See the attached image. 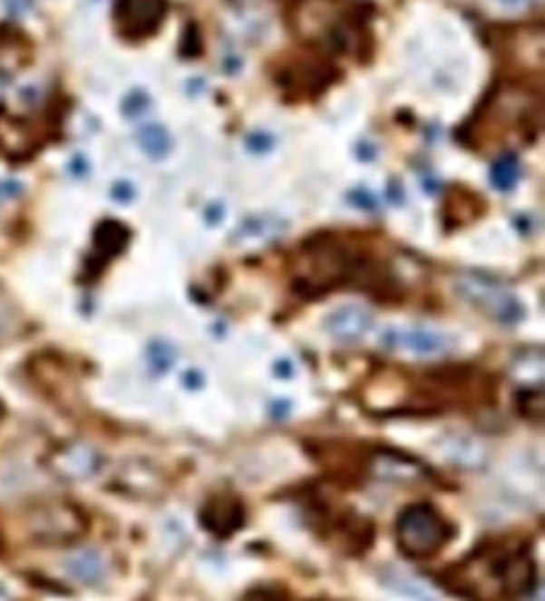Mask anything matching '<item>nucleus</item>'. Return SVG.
<instances>
[{
	"label": "nucleus",
	"instance_id": "nucleus-29",
	"mask_svg": "<svg viewBox=\"0 0 545 601\" xmlns=\"http://www.w3.org/2000/svg\"><path fill=\"white\" fill-rule=\"evenodd\" d=\"M505 7H511V10H522V7H527L529 0H501Z\"/></svg>",
	"mask_w": 545,
	"mask_h": 601
},
{
	"label": "nucleus",
	"instance_id": "nucleus-22",
	"mask_svg": "<svg viewBox=\"0 0 545 601\" xmlns=\"http://www.w3.org/2000/svg\"><path fill=\"white\" fill-rule=\"evenodd\" d=\"M517 179H520V165L515 155H503L491 167V184L499 190L515 189Z\"/></svg>",
	"mask_w": 545,
	"mask_h": 601
},
{
	"label": "nucleus",
	"instance_id": "nucleus-12",
	"mask_svg": "<svg viewBox=\"0 0 545 601\" xmlns=\"http://www.w3.org/2000/svg\"><path fill=\"white\" fill-rule=\"evenodd\" d=\"M325 326H327L329 336L339 344H360L372 334L374 315L362 305L345 304L334 310Z\"/></svg>",
	"mask_w": 545,
	"mask_h": 601
},
{
	"label": "nucleus",
	"instance_id": "nucleus-4",
	"mask_svg": "<svg viewBox=\"0 0 545 601\" xmlns=\"http://www.w3.org/2000/svg\"><path fill=\"white\" fill-rule=\"evenodd\" d=\"M453 289L465 304L477 310L487 320L512 326L524 317L522 301L517 298L511 286L503 280L487 273H461L453 280Z\"/></svg>",
	"mask_w": 545,
	"mask_h": 601
},
{
	"label": "nucleus",
	"instance_id": "nucleus-28",
	"mask_svg": "<svg viewBox=\"0 0 545 601\" xmlns=\"http://www.w3.org/2000/svg\"><path fill=\"white\" fill-rule=\"evenodd\" d=\"M22 193V186L19 184H0V198H15V195Z\"/></svg>",
	"mask_w": 545,
	"mask_h": 601
},
{
	"label": "nucleus",
	"instance_id": "nucleus-7",
	"mask_svg": "<svg viewBox=\"0 0 545 601\" xmlns=\"http://www.w3.org/2000/svg\"><path fill=\"white\" fill-rule=\"evenodd\" d=\"M381 344L391 353L419 357V360L444 357L453 350V338L447 332H443V329H435V326L428 325L388 326L381 334Z\"/></svg>",
	"mask_w": 545,
	"mask_h": 601
},
{
	"label": "nucleus",
	"instance_id": "nucleus-1",
	"mask_svg": "<svg viewBox=\"0 0 545 601\" xmlns=\"http://www.w3.org/2000/svg\"><path fill=\"white\" fill-rule=\"evenodd\" d=\"M297 289L304 296H320L329 294L336 286H344L355 280L357 285L369 286L372 264L360 252H353L344 242L322 237L304 247L298 268L294 273Z\"/></svg>",
	"mask_w": 545,
	"mask_h": 601
},
{
	"label": "nucleus",
	"instance_id": "nucleus-27",
	"mask_svg": "<svg viewBox=\"0 0 545 601\" xmlns=\"http://www.w3.org/2000/svg\"><path fill=\"white\" fill-rule=\"evenodd\" d=\"M111 195H113V200L118 202H130L134 198V186L127 184V181H121V184L113 186Z\"/></svg>",
	"mask_w": 545,
	"mask_h": 601
},
{
	"label": "nucleus",
	"instance_id": "nucleus-6",
	"mask_svg": "<svg viewBox=\"0 0 545 601\" xmlns=\"http://www.w3.org/2000/svg\"><path fill=\"white\" fill-rule=\"evenodd\" d=\"M87 531V517L71 503H45L29 515V533L35 543L71 545Z\"/></svg>",
	"mask_w": 545,
	"mask_h": 601
},
{
	"label": "nucleus",
	"instance_id": "nucleus-30",
	"mask_svg": "<svg viewBox=\"0 0 545 601\" xmlns=\"http://www.w3.org/2000/svg\"><path fill=\"white\" fill-rule=\"evenodd\" d=\"M0 601H15V596L10 595V590H7L5 585H0Z\"/></svg>",
	"mask_w": 545,
	"mask_h": 601
},
{
	"label": "nucleus",
	"instance_id": "nucleus-8",
	"mask_svg": "<svg viewBox=\"0 0 545 601\" xmlns=\"http://www.w3.org/2000/svg\"><path fill=\"white\" fill-rule=\"evenodd\" d=\"M45 465L62 481H87L99 475L103 456L87 441H63L47 453Z\"/></svg>",
	"mask_w": 545,
	"mask_h": 601
},
{
	"label": "nucleus",
	"instance_id": "nucleus-19",
	"mask_svg": "<svg viewBox=\"0 0 545 601\" xmlns=\"http://www.w3.org/2000/svg\"><path fill=\"white\" fill-rule=\"evenodd\" d=\"M127 242V230L121 224H113V221H106L97 228L94 233V249L99 252L102 258H111L121 252Z\"/></svg>",
	"mask_w": 545,
	"mask_h": 601
},
{
	"label": "nucleus",
	"instance_id": "nucleus-17",
	"mask_svg": "<svg viewBox=\"0 0 545 601\" xmlns=\"http://www.w3.org/2000/svg\"><path fill=\"white\" fill-rule=\"evenodd\" d=\"M63 571L81 585H99L106 578V561L99 552L83 550L63 561Z\"/></svg>",
	"mask_w": 545,
	"mask_h": 601
},
{
	"label": "nucleus",
	"instance_id": "nucleus-3",
	"mask_svg": "<svg viewBox=\"0 0 545 601\" xmlns=\"http://www.w3.org/2000/svg\"><path fill=\"white\" fill-rule=\"evenodd\" d=\"M292 24L306 41H317L334 52H357L362 29L355 17H348L336 0H298Z\"/></svg>",
	"mask_w": 545,
	"mask_h": 601
},
{
	"label": "nucleus",
	"instance_id": "nucleus-24",
	"mask_svg": "<svg viewBox=\"0 0 545 601\" xmlns=\"http://www.w3.org/2000/svg\"><path fill=\"white\" fill-rule=\"evenodd\" d=\"M146 357H149L151 369H153L155 373H162L177 362V350H174V345L165 344V341H155V344L149 345Z\"/></svg>",
	"mask_w": 545,
	"mask_h": 601
},
{
	"label": "nucleus",
	"instance_id": "nucleus-26",
	"mask_svg": "<svg viewBox=\"0 0 545 601\" xmlns=\"http://www.w3.org/2000/svg\"><path fill=\"white\" fill-rule=\"evenodd\" d=\"M248 146L254 153H264V150H268L270 146H273V139L264 132H254L248 137Z\"/></svg>",
	"mask_w": 545,
	"mask_h": 601
},
{
	"label": "nucleus",
	"instance_id": "nucleus-15",
	"mask_svg": "<svg viewBox=\"0 0 545 601\" xmlns=\"http://www.w3.org/2000/svg\"><path fill=\"white\" fill-rule=\"evenodd\" d=\"M287 230V224L280 217L273 214H261V217L248 218L240 228L233 233V245L236 247H264L268 242L277 240Z\"/></svg>",
	"mask_w": 545,
	"mask_h": 601
},
{
	"label": "nucleus",
	"instance_id": "nucleus-16",
	"mask_svg": "<svg viewBox=\"0 0 545 601\" xmlns=\"http://www.w3.org/2000/svg\"><path fill=\"white\" fill-rule=\"evenodd\" d=\"M381 583H384L391 592H395V595L407 596V599L412 601H440L437 592L433 590V585L416 578V576H412L409 571L385 568V571L381 573Z\"/></svg>",
	"mask_w": 545,
	"mask_h": 601
},
{
	"label": "nucleus",
	"instance_id": "nucleus-14",
	"mask_svg": "<svg viewBox=\"0 0 545 601\" xmlns=\"http://www.w3.org/2000/svg\"><path fill=\"white\" fill-rule=\"evenodd\" d=\"M41 146V134L35 132L31 122L15 118V115L0 113V153L10 158H24L34 153Z\"/></svg>",
	"mask_w": 545,
	"mask_h": 601
},
{
	"label": "nucleus",
	"instance_id": "nucleus-11",
	"mask_svg": "<svg viewBox=\"0 0 545 601\" xmlns=\"http://www.w3.org/2000/svg\"><path fill=\"white\" fill-rule=\"evenodd\" d=\"M437 456L461 470H482L489 463V449L482 440L465 432H447L437 440Z\"/></svg>",
	"mask_w": 545,
	"mask_h": 601
},
{
	"label": "nucleus",
	"instance_id": "nucleus-10",
	"mask_svg": "<svg viewBox=\"0 0 545 601\" xmlns=\"http://www.w3.org/2000/svg\"><path fill=\"white\" fill-rule=\"evenodd\" d=\"M369 470L376 480L404 484V487L431 480V470L425 468L423 463L409 459L400 451H391V449H381V451L374 453L369 459Z\"/></svg>",
	"mask_w": 545,
	"mask_h": 601
},
{
	"label": "nucleus",
	"instance_id": "nucleus-18",
	"mask_svg": "<svg viewBox=\"0 0 545 601\" xmlns=\"http://www.w3.org/2000/svg\"><path fill=\"white\" fill-rule=\"evenodd\" d=\"M512 376L531 385H543V350H524L512 362Z\"/></svg>",
	"mask_w": 545,
	"mask_h": 601
},
{
	"label": "nucleus",
	"instance_id": "nucleus-5",
	"mask_svg": "<svg viewBox=\"0 0 545 601\" xmlns=\"http://www.w3.org/2000/svg\"><path fill=\"white\" fill-rule=\"evenodd\" d=\"M397 548L402 555L414 557V559H425L443 550L452 540L453 528L433 505H409L402 509L395 524Z\"/></svg>",
	"mask_w": 545,
	"mask_h": 601
},
{
	"label": "nucleus",
	"instance_id": "nucleus-21",
	"mask_svg": "<svg viewBox=\"0 0 545 601\" xmlns=\"http://www.w3.org/2000/svg\"><path fill=\"white\" fill-rule=\"evenodd\" d=\"M26 45L19 35H7V38H0V71L3 73H15V71L26 62Z\"/></svg>",
	"mask_w": 545,
	"mask_h": 601
},
{
	"label": "nucleus",
	"instance_id": "nucleus-13",
	"mask_svg": "<svg viewBox=\"0 0 545 601\" xmlns=\"http://www.w3.org/2000/svg\"><path fill=\"white\" fill-rule=\"evenodd\" d=\"M200 521L217 538H230L245 524V508L233 496H214L202 508Z\"/></svg>",
	"mask_w": 545,
	"mask_h": 601
},
{
	"label": "nucleus",
	"instance_id": "nucleus-25",
	"mask_svg": "<svg viewBox=\"0 0 545 601\" xmlns=\"http://www.w3.org/2000/svg\"><path fill=\"white\" fill-rule=\"evenodd\" d=\"M149 106H151V99L146 92L127 94V99L122 102V111H125V115H130V118H139V115H144Z\"/></svg>",
	"mask_w": 545,
	"mask_h": 601
},
{
	"label": "nucleus",
	"instance_id": "nucleus-9",
	"mask_svg": "<svg viewBox=\"0 0 545 601\" xmlns=\"http://www.w3.org/2000/svg\"><path fill=\"white\" fill-rule=\"evenodd\" d=\"M165 0H118L115 3V22L118 31L125 38H149L151 34L161 29L165 19Z\"/></svg>",
	"mask_w": 545,
	"mask_h": 601
},
{
	"label": "nucleus",
	"instance_id": "nucleus-20",
	"mask_svg": "<svg viewBox=\"0 0 545 601\" xmlns=\"http://www.w3.org/2000/svg\"><path fill=\"white\" fill-rule=\"evenodd\" d=\"M137 143L151 158H162V155H167V150L172 149V139H170L165 127L161 125L141 127L137 132Z\"/></svg>",
	"mask_w": 545,
	"mask_h": 601
},
{
	"label": "nucleus",
	"instance_id": "nucleus-23",
	"mask_svg": "<svg viewBox=\"0 0 545 601\" xmlns=\"http://www.w3.org/2000/svg\"><path fill=\"white\" fill-rule=\"evenodd\" d=\"M517 402H520V412H522L524 418H529V421H536V423L543 421V413H545L543 385H531V388H527Z\"/></svg>",
	"mask_w": 545,
	"mask_h": 601
},
{
	"label": "nucleus",
	"instance_id": "nucleus-2",
	"mask_svg": "<svg viewBox=\"0 0 545 601\" xmlns=\"http://www.w3.org/2000/svg\"><path fill=\"white\" fill-rule=\"evenodd\" d=\"M540 130V99L517 85L496 87L489 94L487 109L472 118V141L475 146L508 143L511 137L529 141Z\"/></svg>",
	"mask_w": 545,
	"mask_h": 601
}]
</instances>
